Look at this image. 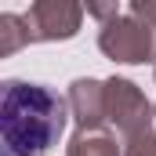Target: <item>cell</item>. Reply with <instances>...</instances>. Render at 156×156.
Listing matches in <instances>:
<instances>
[{"label": "cell", "mask_w": 156, "mask_h": 156, "mask_svg": "<svg viewBox=\"0 0 156 156\" xmlns=\"http://www.w3.org/2000/svg\"><path fill=\"white\" fill-rule=\"evenodd\" d=\"M66 131V102L44 83L7 80L0 98V153L37 156Z\"/></svg>", "instance_id": "6da1fadb"}]
</instances>
